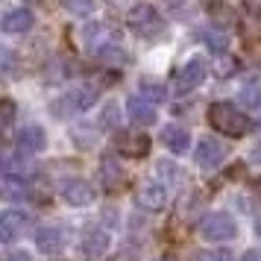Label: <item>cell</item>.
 I'll return each instance as SVG.
<instances>
[{"mask_svg": "<svg viewBox=\"0 0 261 261\" xmlns=\"http://www.w3.org/2000/svg\"><path fill=\"white\" fill-rule=\"evenodd\" d=\"M59 191H62V197H65V202H71V205H91L94 202V188H91L88 179L71 176L59 185Z\"/></svg>", "mask_w": 261, "mask_h": 261, "instance_id": "52a82bcc", "label": "cell"}, {"mask_svg": "<svg viewBox=\"0 0 261 261\" xmlns=\"http://www.w3.org/2000/svg\"><path fill=\"white\" fill-rule=\"evenodd\" d=\"M197 165L202 167V170H214V167H220L223 165V159H226V147L217 138H202L200 147H197Z\"/></svg>", "mask_w": 261, "mask_h": 261, "instance_id": "9c48e42d", "label": "cell"}, {"mask_svg": "<svg viewBox=\"0 0 261 261\" xmlns=\"http://www.w3.org/2000/svg\"><path fill=\"white\" fill-rule=\"evenodd\" d=\"M208 123H212V129L223 132L229 138H241L249 132V118L241 115V109H235V103H212Z\"/></svg>", "mask_w": 261, "mask_h": 261, "instance_id": "6da1fadb", "label": "cell"}, {"mask_svg": "<svg viewBox=\"0 0 261 261\" xmlns=\"http://www.w3.org/2000/svg\"><path fill=\"white\" fill-rule=\"evenodd\" d=\"M241 103L247 109H261V85L258 83H249L241 88Z\"/></svg>", "mask_w": 261, "mask_h": 261, "instance_id": "ffe728a7", "label": "cell"}, {"mask_svg": "<svg viewBox=\"0 0 261 261\" xmlns=\"http://www.w3.org/2000/svg\"><path fill=\"white\" fill-rule=\"evenodd\" d=\"M129 27L132 33H138L141 38H155L162 30H165V21H162V15L155 12L150 3H138L135 9L129 12Z\"/></svg>", "mask_w": 261, "mask_h": 261, "instance_id": "277c9868", "label": "cell"}, {"mask_svg": "<svg viewBox=\"0 0 261 261\" xmlns=\"http://www.w3.org/2000/svg\"><path fill=\"white\" fill-rule=\"evenodd\" d=\"M36 24V15L30 12V9H12V12H6L3 18V33H9V36H18V33H27V30H33Z\"/></svg>", "mask_w": 261, "mask_h": 261, "instance_id": "9a60e30c", "label": "cell"}, {"mask_svg": "<svg viewBox=\"0 0 261 261\" xmlns=\"http://www.w3.org/2000/svg\"><path fill=\"white\" fill-rule=\"evenodd\" d=\"M3 197L12 202H24L30 197V185L21 176H3Z\"/></svg>", "mask_w": 261, "mask_h": 261, "instance_id": "ac0fdd59", "label": "cell"}, {"mask_svg": "<svg viewBox=\"0 0 261 261\" xmlns=\"http://www.w3.org/2000/svg\"><path fill=\"white\" fill-rule=\"evenodd\" d=\"M3 261H33V255H30L27 249H12V252H6Z\"/></svg>", "mask_w": 261, "mask_h": 261, "instance_id": "4316f807", "label": "cell"}, {"mask_svg": "<svg viewBox=\"0 0 261 261\" xmlns=\"http://www.w3.org/2000/svg\"><path fill=\"white\" fill-rule=\"evenodd\" d=\"M126 115H129L132 123H138V126H150V123H155V103H150V100H144L141 94L129 97V103H126Z\"/></svg>", "mask_w": 261, "mask_h": 261, "instance_id": "30bf717a", "label": "cell"}, {"mask_svg": "<svg viewBox=\"0 0 261 261\" xmlns=\"http://www.w3.org/2000/svg\"><path fill=\"white\" fill-rule=\"evenodd\" d=\"M205 76H208L205 62H202V59H191V62H185V65L176 71V76H173V88H176L179 94H188V91H194L197 85H202Z\"/></svg>", "mask_w": 261, "mask_h": 261, "instance_id": "5b68a950", "label": "cell"}, {"mask_svg": "<svg viewBox=\"0 0 261 261\" xmlns=\"http://www.w3.org/2000/svg\"><path fill=\"white\" fill-rule=\"evenodd\" d=\"M200 261H235V258H232V252L217 249V252H205V255H200Z\"/></svg>", "mask_w": 261, "mask_h": 261, "instance_id": "484cf974", "label": "cell"}, {"mask_svg": "<svg viewBox=\"0 0 261 261\" xmlns=\"http://www.w3.org/2000/svg\"><path fill=\"white\" fill-rule=\"evenodd\" d=\"M138 202H141V208H147V212H162L167 205V188L159 185V182H147L138 191Z\"/></svg>", "mask_w": 261, "mask_h": 261, "instance_id": "4fadbf2b", "label": "cell"}, {"mask_svg": "<svg viewBox=\"0 0 261 261\" xmlns=\"http://www.w3.org/2000/svg\"><path fill=\"white\" fill-rule=\"evenodd\" d=\"M65 6L73 15H91L97 9V0H65Z\"/></svg>", "mask_w": 261, "mask_h": 261, "instance_id": "44dd1931", "label": "cell"}, {"mask_svg": "<svg viewBox=\"0 0 261 261\" xmlns=\"http://www.w3.org/2000/svg\"><path fill=\"white\" fill-rule=\"evenodd\" d=\"M241 261H261V249H247L241 255Z\"/></svg>", "mask_w": 261, "mask_h": 261, "instance_id": "83f0119b", "label": "cell"}, {"mask_svg": "<svg viewBox=\"0 0 261 261\" xmlns=\"http://www.w3.org/2000/svg\"><path fill=\"white\" fill-rule=\"evenodd\" d=\"M15 120V103L12 100H3V129H9Z\"/></svg>", "mask_w": 261, "mask_h": 261, "instance_id": "d4e9b609", "label": "cell"}, {"mask_svg": "<svg viewBox=\"0 0 261 261\" xmlns=\"http://www.w3.org/2000/svg\"><path fill=\"white\" fill-rule=\"evenodd\" d=\"M141 97L144 100H150V103H155V100H165V88L155 83H141Z\"/></svg>", "mask_w": 261, "mask_h": 261, "instance_id": "603a6c76", "label": "cell"}, {"mask_svg": "<svg viewBox=\"0 0 261 261\" xmlns=\"http://www.w3.org/2000/svg\"><path fill=\"white\" fill-rule=\"evenodd\" d=\"M97 97H100L97 88H73V91H68L65 97L53 100L50 112H53L56 118H71V115H80L85 109H91L97 103Z\"/></svg>", "mask_w": 261, "mask_h": 261, "instance_id": "7a4b0ae2", "label": "cell"}, {"mask_svg": "<svg viewBox=\"0 0 261 261\" xmlns=\"http://www.w3.org/2000/svg\"><path fill=\"white\" fill-rule=\"evenodd\" d=\"M255 235L261 238V217H258V220H255Z\"/></svg>", "mask_w": 261, "mask_h": 261, "instance_id": "f1b7e54d", "label": "cell"}, {"mask_svg": "<svg viewBox=\"0 0 261 261\" xmlns=\"http://www.w3.org/2000/svg\"><path fill=\"white\" fill-rule=\"evenodd\" d=\"M30 226H33L30 214L9 208V212H3V217H0V241L3 244H12L15 238L24 235V229H30Z\"/></svg>", "mask_w": 261, "mask_h": 261, "instance_id": "ba28073f", "label": "cell"}, {"mask_svg": "<svg viewBox=\"0 0 261 261\" xmlns=\"http://www.w3.org/2000/svg\"><path fill=\"white\" fill-rule=\"evenodd\" d=\"M115 147L120 155L126 159H141L150 153V138L144 132H129V129H118L115 132Z\"/></svg>", "mask_w": 261, "mask_h": 261, "instance_id": "8992f818", "label": "cell"}, {"mask_svg": "<svg viewBox=\"0 0 261 261\" xmlns=\"http://www.w3.org/2000/svg\"><path fill=\"white\" fill-rule=\"evenodd\" d=\"M120 120V109L118 103H109L106 109H103V118H100V126H106V129H115V123Z\"/></svg>", "mask_w": 261, "mask_h": 261, "instance_id": "7402d4cb", "label": "cell"}, {"mask_svg": "<svg viewBox=\"0 0 261 261\" xmlns=\"http://www.w3.org/2000/svg\"><path fill=\"white\" fill-rule=\"evenodd\" d=\"M162 141H165V147L170 150V153H188V147H191V135L185 126H179V123H167L165 129H162Z\"/></svg>", "mask_w": 261, "mask_h": 261, "instance_id": "7c38bea8", "label": "cell"}, {"mask_svg": "<svg viewBox=\"0 0 261 261\" xmlns=\"http://www.w3.org/2000/svg\"><path fill=\"white\" fill-rule=\"evenodd\" d=\"M100 179H103V185H106L109 191L118 188L120 182H123V170H120L115 155H103V162H100Z\"/></svg>", "mask_w": 261, "mask_h": 261, "instance_id": "e0dca14e", "label": "cell"}, {"mask_svg": "<svg viewBox=\"0 0 261 261\" xmlns=\"http://www.w3.org/2000/svg\"><path fill=\"white\" fill-rule=\"evenodd\" d=\"M94 56H97V62L112 65V68H118V65H123V62H126V53L120 50L118 41H109V44H103V47H97Z\"/></svg>", "mask_w": 261, "mask_h": 261, "instance_id": "d6986e66", "label": "cell"}, {"mask_svg": "<svg viewBox=\"0 0 261 261\" xmlns=\"http://www.w3.org/2000/svg\"><path fill=\"white\" fill-rule=\"evenodd\" d=\"M36 247L44 255H59L62 247H65V232H62L59 226H41L36 232Z\"/></svg>", "mask_w": 261, "mask_h": 261, "instance_id": "8fae6325", "label": "cell"}, {"mask_svg": "<svg viewBox=\"0 0 261 261\" xmlns=\"http://www.w3.org/2000/svg\"><path fill=\"white\" fill-rule=\"evenodd\" d=\"M47 147V135L41 126H27L18 132V150L21 153H41Z\"/></svg>", "mask_w": 261, "mask_h": 261, "instance_id": "2e32d148", "label": "cell"}, {"mask_svg": "<svg viewBox=\"0 0 261 261\" xmlns=\"http://www.w3.org/2000/svg\"><path fill=\"white\" fill-rule=\"evenodd\" d=\"M202 41L208 44V47H214V50H223V44H226V38L217 33V30H202Z\"/></svg>", "mask_w": 261, "mask_h": 261, "instance_id": "cb8c5ba5", "label": "cell"}, {"mask_svg": "<svg viewBox=\"0 0 261 261\" xmlns=\"http://www.w3.org/2000/svg\"><path fill=\"white\" fill-rule=\"evenodd\" d=\"M238 235V223L232 214H208L200 223V238L202 241H212V244H223V241H232Z\"/></svg>", "mask_w": 261, "mask_h": 261, "instance_id": "3957f363", "label": "cell"}, {"mask_svg": "<svg viewBox=\"0 0 261 261\" xmlns=\"http://www.w3.org/2000/svg\"><path fill=\"white\" fill-rule=\"evenodd\" d=\"M109 249V235L103 229H85L83 232V255L85 258H100Z\"/></svg>", "mask_w": 261, "mask_h": 261, "instance_id": "5bb4252c", "label": "cell"}]
</instances>
